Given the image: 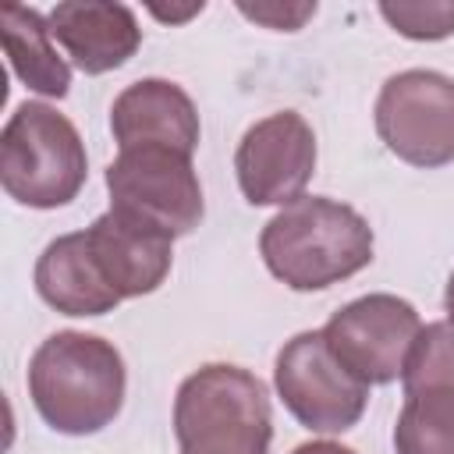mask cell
<instances>
[{
	"mask_svg": "<svg viewBox=\"0 0 454 454\" xmlns=\"http://www.w3.org/2000/svg\"><path fill=\"white\" fill-rule=\"evenodd\" d=\"M443 305H447V316H450V323H454V273H450V280H447V291H443Z\"/></svg>",
	"mask_w": 454,
	"mask_h": 454,
	"instance_id": "cell-21",
	"label": "cell"
},
{
	"mask_svg": "<svg viewBox=\"0 0 454 454\" xmlns=\"http://www.w3.org/2000/svg\"><path fill=\"white\" fill-rule=\"evenodd\" d=\"M259 252L291 291H323L372 262V227L348 202L301 195L262 227Z\"/></svg>",
	"mask_w": 454,
	"mask_h": 454,
	"instance_id": "cell-1",
	"label": "cell"
},
{
	"mask_svg": "<svg viewBox=\"0 0 454 454\" xmlns=\"http://www.w3.org/2000/svg\"><path fill=\"white\" fill-rule=\"evenodd\" d=\"M238 11L266 28H280V32H294L301 28L305 18L316 14V4H238Z\"/></svg>",
	"mask_w": 454,
	"mask_h": 454,
	"instance_id": "cell-18",
	"label": "cell"
},
{
	"mask_svg": "<svg viewBox=\"0 0 454 454\" xmlns=\"http://www.w3.org/2000/svg\"><path fill=\"white\" fill-rule=\"evenodd\" d=\"M380 14L404 39L433 43L454 35V4H380Z\"/></svg>",
	"mask_w": 454,
	"mask_h": 454,
	"instance_id": "cell-17",
	"label": "cell"
},
{
	"mask_svg": "<svg viewBox=\"0 0 454 454\" xmlns=\"http://www.w3.org/2000/svg\"><path fill=\"white\" fill-rule=\"evenodd\" d=\"M0 39L4 53L14 67V74L39 96L64 99L71 89V67L53 46L50 18H43L35 7L7 0L0 7Z\"/></svg>",
	"mask_w": 454,
	"mask_h": 454,
	"instance_id": "cell-14",
	"label": "cell"
},
{
	"mask_svg": "<svg viewBox=\"0 0 454 454\" xmlns=\"http://www.w3.org/2000/svg\"><path fill=\"white\" fill-rule=\"evenodd\" d=\"M89 252L103 273V280L124 298H142L153 294L174 262V238L135 220L124 216L117 209L103 213L92 220V227L85 231Z\"/></svg>",
	"mask_w": 454,
	"mask_h": 454,
	"instance_id": "cell-10",
	"label": "cell"
},
{
	"mask_svg": "<svg viewBox=\"0 0 454 454\" xmlns=\"http://www.w3.org/2000/svg\"><path fill=\"white\" fill-rule=\"evenodd\" d=\"M174 436L181 454H270L266 383L227 362L195 369L174 397Z\"/></svg>",
	"mask_w": 454,
	"mask_h": 454,
	"instance_id": "cell-3",
	"label": "cell"
},
{
	"mask_svg": "<svg viewBox=\"0 0 454 454\" xmlns=\"http://www.w3.org/2000/svg\"><path fill=\"white\" fill-rule=\"evenodd\" d=\"M89 174L78 128L46 103L25 99L0 135V184L28 209L67 206Z\"/></svg>",
	"mask_w": 454,
	"mask_h": 454,
	"instance_id": "cell-4",
	"label": "cell"
},
{
	"mask_svg": "<svg viewBox=\"0 0 454 454\" xmlns=\"http://www.w3.org/2000/svg\"><path fill=\"white\" fill-rule=\"evenodd\" d=\"M376 131L411 167L454 163V78L429 67L390 74L376 96Z\"/></svg>",
	"mask_w": 454,
	"mask_h": 454,
	"instance_id": "cell-6",
	"label": "cell"
},
{
	"mask_svg": "<svg viewBox=\"0 0 454 454\" xmlns=\"http://www.w3.org/2000/svg\"><path fill=\"white\" fill-rule=\"evenodd\" d=\"M50 32L67 50L78 71L106 74L128 64L142 43V28L131 7L99 0H67L50 11Z\"/></svg>",
	"mask_w": 454,
	"mask_h": 454,
	"instance_id": "cell-12",
	"label": "cell"
},
{
	"mask_svg": "<svg viewBox=\"0 0 454 454\" xmlns=\"http://www.w3.org/2000/svg\"><path fill=\"white\" fill-rule=\"evenodd\" d=\"M397 454H454V394L422 390L404 397L394 426Z\"/></svg>",
	"mask_w": 454,
	"mask_h": 454,
	"instance_id": "cell-15",
	"label": "cell"
},
{
	"mask_svg": "<svg viewBox=\"0 0 454 454\" xmlns=\"http://www.w3.org/2000/svg\"><path fill=\"white\" fill-rule=\"evenodd\" d=\"M121 351L82 330L50 333L28 362V397L43 422L64 436H89L110 426L124 404Z\"/></svg>",
	"mask_w": 454,
	"mask_h": 454,
	"instance_id": "cell-2",
	"label": "cell"
},
{
	"mask_svg": "<svg viewBox=\"0 0 454 454\" xmlns=\"http://www.w3.org/2000/svg\"><path fill=\"white\" fill-rule=\"evenodd\" d=\"M273 383L284 408L312 433L351 429L369 401V387L333 358L323 330L294 333L277 351Z\"/></svg>",
	"mask_w": 454,
	"mask_h": 454,
	"instance_id": "cell-7",
	"label": "cell"
},
{
	"mask_svg": "<svg viewBox=\"0 0 454 454\" xmlns=\"http://www.w3.org/2000/svg\"><path fill=\"white\" fill-rule=\"evenodd\" d=\"M106 192L110 209L135 216L170 238L192 234L206 213L192 156L163 145L121 149L106 167Z\"/></svg>",
	"mask_w": 454,
	"mask_h": 454,
	"instance_id": "cell-5",
	"label": "cell"
},
{
	"mask_svg": "<svg viewBox=\"0 0 454 454\" xmlns=\"http://www.w3.org/2000/svg\"><path fill=\"white\" fill-rule=\"evenodd\" d=\"M199 11H202V4H192V7H184V11H163V7H153V14L163 18V21H181V18H192V14H199Z\"/></svg>",
	"mask_w": 454,
	"mask_h": 454,
	"instance_id": "cell-20",
	"label": "cell"
},
{
	"mask_svg": "<svg viewBox=\"0 0 454 454\" xmlns=\"http://www.w3.org/2000/svg\"><path fill=\"white\" fill-rule=\"evenodd\" d=\"M291 454H355V450L333 440H309V443H298Z\"/></svg>",
	"mask_w": 454,
	"mask_h": 454,
	"instance_id": "cell-19",
	"label": "cell"
},
{
	"mask_svg": "<svg viewBox=\"0 0 454 454\" xmlns=\"http://www.w3.org/2000/svg\"><path fill=\"white\" fill-rule=\"evenodd\" d=\"M39 298L64 316H103L121 305V294L103 280L85 231L53 238L35 262Z\"/></svg>",
	"mask_w": 454,
	"mask_h": 454,
	"instance_id": "cell-13",
	"label": "cell"
},
{
	"mask_svg": "<svg viewBox=\"0 0 454 454\" xmlns=\"http://www.w3.org/2000/svg\"><path fill=\"white\" fill-rule=\"evenodd\" d=\"M110 131L121 149L163 145L192 156L199 145V110L181 85L167 78H142L114 99Z\"/></svg>",
	"mask_w": 454,
	"mask_h": 454,
	"instance_id": "cell-11",
	"label": "cell"
},
{
	"mask_svg": "<svg viewBox=\"0 0 454 454\" xmlns=\"http://www.w3.org/2000/svg\"><path fill=\"white\" fill-rule=\"evenodd\" d=\"M422 333V319L411 301L397 294H365L337 309L326 326V348L365 387L401 380L408 355Z\"/></svg>",
	"mask_w": 454,
	"mask_h": 454,
	"instance_id": "cell-8",
	"label": "cell"
},
{
	"mask_svg": "<svg viewBox=\"0 0 454 454\" xmlns=\"http://www.w3.org/2000/svg\"><path fill=\"white\" fill-rule=\"evenodd\" d=\"M234 170L241 195L252 206H287L301 199L316 174V135L309 121L294 110L270 114L255 121L234 153Z\"/></svg>",
	"mask_w": 454,
	"mask_h": 454,
	"instance_id": "cell-9",
	"label": "cell"
},
{
	"mask_svg": "<svg viewBox=\"0 0 454 454\" xmlns=\"http://www.w3.org/2000/svg\"><path fill=\"white\" fill-rule=\"evenodd\" d=\"M401 387L404 397L422 394V390H450L454 394V323L440 319V323H426L408 365L401 372Z\"/></svg>",
	"mask_w": 454,
	"mask_h": 454,
	"instance_id": "cell-16",
	"label": "cell"
}]
</instances>
